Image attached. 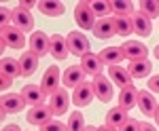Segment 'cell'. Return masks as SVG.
Instances as JSON below:
<instances>
[{"label": "cell", "mask_w": 159, "mask_h": 131, "mask_svg": "<svg viewBox=\"0 0 159 131\" xmlns=\"http://www.w3.org/2000/svg\"><path fill=\"white\" fill-rule=\"evenodd\" d=\"M74 19H76V25L81 28V30H93V25H96V15L91 13V7H89V2H79L76 4V9H74Z\"/></svg>", "instance_id": "obj_1"}, {"label": "cell", "mask_w": 159, "mask_h": 131, "mask_svg": "<svg viewBox=\"0 0 159 131\" xmlns=\"http://www.w3.org/2000/svg\"><path fill=\"white\" fill-rule=\"evenodd\" d=\"M66 42H68V51L76 57H85L89 53V40L83 32H70L66 36Z\"/></svg>", "instance_id": "obj_2"}, {"label": "cell", "mask_w": 159, "mask_h": 131, "mask_svg": "<svg viewBox=\"0 0 159 131\" xmlns=\"http://www.w3.org/2000/svg\"><path fill=\"white\" fill-rule=\"evenodd\" d=\"M60 83H61V72L57 66H49L43 81H40V89L47 93V95H53L57 89H60Z\"/></svg>", "instance_id": "obj_3"}, {"label": "cell", "mask_w": 159, "mask_h": 131, "mask_svg": "<svg viewBox=\"0 0 159 131\" xmlns=\"http://www.w3.org/2000/svg\"><path fill=\"white\" fill-rule=\"evenodd\" d=\"M2 47L11 49H24L25 47V36L21 30H17L15 25L2 28Z\"/></svg>", "instance_id": "obj_4"}, {"label": "cell", "mask_w": 159, "mask_h": 131, "mask_svg": "<svg viewBox=\"0 0 159 131\" xmlns=\"http://www.w3.org/2000/svg\"><path fill=\"white\" fill-rule=\"evenodd\" d=\"M53 116V110L49 106H45V104H38V106H32L30 108V112H28V123L30 125H36V127H43V125H47Z\"/></svg>", "instance_id": "obj_5"}, {"label": "cell", "mask_w": 159, "mask_h": 131, "mask_svg": "<svg viewBox=\"0 0 159 131\" xmlns=\"http://www.w3.org/2000/svg\"><path fill=\"white\" fill-rule=\"evenodd\" d=\"M123 57L129 61H140V59H147L148 55V49L140 42V40H125L123 45Z\"/></svg>", "instance_id": "obj_6"}, {"label": "cell", "mask_w": 159, "mask_h": 131, "mask_svg": "<svg viewBox=\"0 0 159 131\" xmlns=\"http://www.w3.org/2000/svg\"><path fill=\"white\" fill-rule=\"evenodd\" d=\"M49 108L53 110V116H61L68 112L70 108V95L66 93V89H57L49 99Z\"/></svg>", "instance_id": "obj_7"}, {"label": "cell", "mask_w": 159, "mask_h": 131, "mask_svg": "<svg viewBox=\"0 0 159 131\" xmlns=\"http://www.w3.org/2000/svg\"><path fill=\"white\" fill-rule=\"evenodd\" d=\"M25 102L21 93H7L2 97V116L7 114H15V112H21L25 108Z\"/></svg>", "instance_id": "obj_8"}, {"label": "cell", "mask_w": 159, "mask_h": 131, "mask_svg": "<svg viewBox=\"0 0 159 131\" xmlns=\"http://www.w3.org/2000/svg\"><path fill=\"white\" fill-rule=\"evenodd\" d=\"M96 97V93H93V83H81L76 89H74V95H72V102H74V106H79V108H85L91 104V99Z\"/></svg>", "instance_id": "obj_9"}, {"label": "cell", "mask_w": 159, "mask_h": 131, "mask_svg": "<svg viewBox=\"0 0 159 131\" xmlns=\"http://www.w3.org/2000/svg\"><path fill=\"white\" fill-rule=\"evenodd\" d=\"M93 93H96V97H98L100 102H104V104H108L110 99H112V81H108L106 76H96L93 78Z\"/></svg>", "instance_id": "obj_10"}, {"label": "cell", "mask_w": 159, "mask_h": 131, "mask_svg": "<svg viewBox=\"0 0 159 131\" xmlns=\"http://www.w3.org/2000/svg\"><path fill=\"white\" fill-rule=\"evenodd\" d=\"M49 36L45 34V32H32V36H30V40H28V45H30V51L32 53H36L38 57H45L47 53H49Z\"/></svg>", "instance_id": "obj_11"}, {"label": "cell", "mask_w": 159, "mask_h": 131, "mask_svg": "<svg viewBox=\"0 0 159 131\" xmlns=\"http://www.w3.org/2000/svg\"><path fill=\"white\" fill-rule=\"evenodd\" d=\"M61 83L66 85V87L76 89L81 83H85V70H83L81 66H70V68H66L64 74H61Z\"/></svg>", "instance_id": "obj_12"}, {"label": "cell", "mask_w": 159, "mask_h": 131, "mask_svg": "<svg viewBox=\"0 0 159 131\" xmlns=\"http://www.w3.org/2000/svg\"><path fill=\"white\" fill-rule=\"evenodd\" d=\"M132 28H134V34L142 36V38H147L151 36V30H153V25H151V19H148L144 13H132Z\"/></svg>", "instance_id": "obj_13"}, {"label": "cell", "mask_w": 159, "mask_h": 131, "mask_svg": "<svg viewBox=\"0 0 159 131\" xmlns=\"http://www.w3.org/2000/svg\"><path fill=\"white\" fill-rule=\"evenodd\" d=\"M49 53L55 57L57 61H61V59H66L68 57V42H66V38L64 36H60V34H53L51 36V40H49Z\"/></svg>", "instance_id": "obj_14"}, {"label": "cell", "mask_w": 159, "mask_h": 131, "mask_svg": "<svg viewBox=\"0 0 159 131\" xmlns=\"http://www.w3.org/2000/svg\"><path fill=\"white\" fill-rule=\"evenodd\" d=\"M38 57L36 53H32V51H24V55L19 57V70H21V76L28 78V76H32L38 68Z\"/></svg>", "instance_id": "obj_15"}, {"label": "cell", "mask_w": 159, "mask_h": 131, "mask_svg": "<svg viewBox=\"0 0 159 131\" xmlns=\"http://www.w3.org/2000/svg\"><path fill=\"white\" fill-rule=\"evenodd\" d=\"M91 32H93V36H96V38H100V40H108V38H112V36L117 34V32H115V21H112L110 17L98 19Z\"/></svg>", "instance_id": "obj_16"}, {"label": "cell", "mask_w": 159, "mask_h": 131, "mask_svg": "<svg viewBox=\"0 0 159 131\" xmlns=\"http://www.w3.org/2000/svg\"><path fill=\"white\" fill-rule=\"evenodd\" d=\"M138 108L142 110V114H144V116H155L157 99L153 97L151 91H138Z\"/></svg>", "instance_id": "obj_17"}, {"label": "cell", "mask_w": 159, "mask_h": 131, "mask_svg": "<svg viewBox=\"0 0 159 131\" xmlns=\"http://www.w3.org/2000/svg\"><path fill=\"white\" fill-rule=\"evenodd\" d=\"M81 68L85 70V74L100 76V74H102V68H104V63H102V59H100V55L87 53L85 57H81Z\"/></svg>", "instance_id": "obj_18"}, {"label": "cell", "mask_w": 159, "mask_h": 131, "mask_svg": "<svg viewBox=\"0 0 159 131\" xmlns=\"http://www.w3.org/2000/svg\"><path fill=\"white\" fill-rule=\"evenodd\" d=\"M13 25L17 30H21V32H32L34 30V17L28 11L17 9V11H13Z\"/></svg>", "instance_id": "obj_19"}, {"label": "cell", "mask_w": 159, "mask_h": 131, "mask_svg": "<svg viewBox=\"0 0 159 131\" xmlns=\"http://www.w3.org/2000/svg\"><path fill=\"white\" fill-rule=\"evenodd\" d=\"M108 78L112 81V85H119L121 89L132 85V76L123 66H108Z\"/></svg>", "instance_id": "obj_20"}, {"label": "cell", "mask_w": 159, "mask_h": 131, "mask_svg": "<svg viewBox=\"0 0 159 131\" xmlns=\"http://www.w3.org/2000/svg\"><path fill=\"white\" fill-rule=\"evenodd\" d=\"M127 110L121 106H115V108H110L108 110V114H106V125L108 127H115V129H121L123 125L127 123Z\"/></svg>", "instance_id": "obj_21"}, {"label": "cell", "mask_w": 159, "mask_h": 131, "mask_svg": "<svg viewBox=\"0 0 159 131\" xmlns=\"http://www.w3.org/2000/svg\"><path fill=\"white\" fill-rule=\"evenodd\" d=\"M119 106L125 108V110L138 106V89H136L134 85L123 87V89H121V93H119Z\"/></svg>", "instance_id": "obj_22"}, {"label": "cell", "mask_w": 159, "mask_h": 131, "mask_svg": "<svg viewBox=\"0 0 159 131\" xmlns=\"http://www.w3.org/2000/svg\"><path fill=\"white\" fill-rule=\"evenodd\" d=\"M21 95L28 104H32V106H38V104H43V99H45V91L38 87V85H25L24 89H21Z\"/></svg>", "instance_id": "obj_23"}, {"label": "cell", "mask_w": 159, "mask_h": 131, "mask_svg": "<svg viewBox=\"0 0 159 131\" xmlns=\"http://www.w3.org/2000/svg\"><path fill=\"white\" fill-rule=\"evenodd\" d=\"M153 70V63L148 59H140V61H132L129 66H127V72H129V76L132 78H147L148 74Z\"/></svg>", "instance_id": "obj_24"}, {"label": "cell", "mask_w": 159, "mask_h": 131, "mask_svg": "<svg viewBox=\"0 0 159 131\" xmlns=\"http://www.w3.org/2000/svg\"><path fill=\"white\" fill-rule=\"evenodd\" d=\"M100 59L104 66H117L119 61H123V49L121 47H106L102 49V53H100Z\"/></svg>", "instance_id": "obj_25"}, {"label": "cell", "mask_w": 159, "mask_h": 131, "mask_svg": "<svg viewBox=\"0 0 159 131\" xmlns=\"http://www.w3.org/2000/svg\"><path fill=\"white\" fill-rule=\"evenodd\" d=\"M38 9H40L43 15H47V17H60V15H64V11H66V7H64L61 2H51V0L38 2Z\"/></svg>", "instance_id": "obj_26"}, {"label": "cell", "mask_w": 159, "mask_h": 131, "mask_svg": "<svg viewBox=\"0 0 159 131\" xmlns=\"http://www.w3.org/2000/svg\"><path fill=\"white\" fill-rule=\"evenodd\" d=\"M115 21V32L119 36H129V34H134V28H132V19L129 17H115L112 19Z\"/></svg>", "instance_id": "obj_27"}, {"label": "cell", "mask_w": 159, "mask_h": 131, "mask_svg": "<svg viewBox=\"0 0 159 131\" xmlns=\"http://www.w3.org/2000/svg\"><path fill=\"white\" fill-rule=\"evenodd\" d=\"M89 7H91V13L98 19H104V17H108L110 13H112L110 2H104V0H93V2H89Z\"/></svg>", "instance_id": "obj_28"}, {"label": "cell", "mask_w": 159, "mask_h": 131, "mask_svg": "<svg viewBox=\"0 0 159 131\" xmlns=\"http://www.w3.org/2000/svg\"><path fill=\"white\" fill-rule=\"evenodd\" d=\"M2 74H7V76H21V70H19V59H13V57H4L2 59Z\"/></svg>", "instance_id": "obj_29"}, {"label": "cell", "mask_w": 159, "mask_h": 131, "mask_svg": "<svg viewBox=\"0 0 159 131\" xmlns=\"http://www.w3.org/2000/svg\"><path fill=\"white\" fill-rule=\"evenodd\" d=\"M110 7H112V13H115L117 17H132V13H134V11H132L134 7H132L129 0H125V2H123V0L110 2Z\"/></svg>", "instance_id": "obj_30"}, {"label": "cell", "mask_w": 159, "mask_h": 131, "mask_svg": "<svg viewBox=\"0 0 159 131\" xmlns=\"http://www.w3.org/2000/svg\"><path fill=\"white\" fill-rule=\"evenodd\" d=\"M68 131H85V119H83V114L81 112H74V114H70V119H68Z\"/></svg>", "instance_id": "obj_31"}, {"label": "cell", "mask_w": 159, "mask_h": 131, "mask_svg": "<svg viewBox=\"0 0 159 131\" xmlns=\"http://www.w3.org/2000/svg\"><path fill=\"white\" fill-rule=\"evenodd\" d=\"M140 13H144L148 19L159 17V2H155V0H144V2L140 4Z\"/></svg>", "instance_id": "obj_32"}, {"label": "cell", "mask_w": 159, "mask_h": 131, "mask_svg": "<svg viewBox=\"0 0 159 131\" xmlns=\"http://www.w3.org/2000/svg\"><path fill=\"white\" fill-rule=\"evenodd\" d=\"M40 131H68V127L64 123H60V120H49L47 125L40 127Z\"/></svg>", "instance_id": "obj_33"}, {"label": "cell", "mask_w": 159, "mask_h": 131, "mask_svg": "<svg viewBox=\"0 0 159 131\" xmlns=\"http://www.w3.org/2000/svg\"><path fill=\"white\" fill-rule=\"evenodd\" d=\"M119 131H140V123L134 120V119H127V123H125Z\"/></svg>", "instance_id": "obj_34"}, {"label": "cell", "mask_w": 159, "mask_h": 131, "mask_svg": "<svg viewBox=\"0 0 159 131\" xmlns=\"http://www.w3.org/2000/svg\"><path fill=\"white\" fill-rule=\"evenodd\" d=\"M11 85H13V78L0 72V89H2V91H7V89H11Z\"/></svg>", "instance_id": "obj_35"}, {"label": "cell", "mask_w": 159, "mask_h": 131, "mask_svg": "<svg viewBox=\"0 0 159 131\" xmlns=\"http://www.w3.org/2000/svg\"><path fill=\"white\" fill-rule=\"evenodd\" d=\"M148 89H151V91H155V93H159V74L148 78Z\"/></svg>", "instance_id": "obj_36"}, {"label": "cell", "mask_w": 159, "mask_h": 131, "mask_svg": "<svg viewBox=\"0 0 159 131\" xmlns=\"http://www.w3.org/2000/svg\"><path fill=\"white\" fill-rule=\"evenodd\" d=\"M32 7H38L36 2H32V0H25V2H19V9L21 11H30Z\"/></svg>", "instance_id": "obj_37"}, {"label": "cell", "mask_w": 159, "mask_h": 131, "mask_svg": "<svg viewBox=\"0 0 159 131\" xmlns=\"http://www.w3.org/2000/svg\"><path fill=\"white\" fill-rule=\"evenodd\" d=\"M140 131H157V127L151 123H140Z\"/></svg>", "instance_id": "obj_38"}, {"label": "cell", "mask_w": 159, "mask_h": 131, "mask_svg": "<svg viewBox=\"0 0 159 131\" xmlns=\"http://www.w3.org/2000/svg\"><path fill=\"white\" fill-rule=\"evenodd\" d=\"M2 131H21V129H19V125L11 123V125H7V127H2Z\"/></svg>", "instance_id": "obj_39"}, {"label": "cell", "mask_w": 159, "mask_h": 131, "mask_svg": "<svg viewBox=\"0 0 159 131\" xmlns=\"http://www.w3.org/2000/svg\"><path fill=\"white\" fill-rule=\"evenodd\" d=\"M100 131H119V129H115V127H108V125H104V127H100Z\"/></svg>", "instance_id": "obj_40"}, {"label": "cell", "mask_w": 159, "mask_h": 131, "mask_svg": "<svg viewBox=\"0 0 159 131\" xmlns=\"http://www.w3.org/2000/svg\"><path fill=\"white\" fill-rule=\"evenodd\" d=\"M153 119H155V123H157V127H159V104H157V110H155V116Z\"/></svg>", "instance_id": "obj_41"}, {"label": "cell", "mask_w": 159, "mask_h": 131, "mask_svg": "<svg viewBox=\"0 0 159 131\" xmlns=\"http://www.w3.org/2000/svg\"><path fill=\"white\" fill-rule=\"evenodd\" d=\"M153 53H155V57H157V59H159V45H157V47H155V51H153Z\"/></svg>", "instance_id": "obj_42"}, {"label": "cell", "mask_w": 159, "mask_h": 131, "mask_svg": "<svg viewBox=\"0 0 159 131\" xmlns=\"http://www.w3.org/2000/svg\"><path fill=\"white\" fill-rule=\"evenodd\" d=\"M85 131H100V129H96V127H85Z\"/></svg>", "instance_id": "obj_43"}]
</instances>
